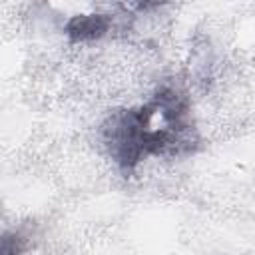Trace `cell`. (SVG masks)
Returning <instances> with one entry per match:
<instances>
[{"label":"cell","instance_id":"obj_1","mask_svg":"<svg viewBox=\"0 0 255 255\" xmlns=\"http://www.w3.org/2000/svg\"><path fill=\"white\" fill-rule=\"evenodd\" d=\"M100 135L124 177L149 155L183 157L195 153L201 143L187 96L171 86L159 88L143 106L114 110Z\"/></svg>","mask_w":255,"mask_h":255},{"label":"cell","instance_id":"obj_2","mask_svg":"<svg viewBox=\"0 0 255 255\" xmlns=\"http://www.w3.org/2000/svg\"><path fill=\"white\" fill-rule=\"evenodd\" d=\"M112 16L110 14H76L68 20L64 32L68 36L70 42L78 44V42H92V40H100L104 38L110 28H112Z\"/></svg>","mask_w":255,"mask_h":255},{"label":"cell","instance_id":"obj_3","mask_svg":"<svg viewBox=\"0 0 255 255\" xmlns=\"http://www.w3.org/2000/svg\"><path fill=\"white\" fill-rule=\"evenodd\" d=\"M28 247V237L22 231H4L0 255H22Z\"/></svg>","mask_w":255,"mask_h":255}]
</instances>
